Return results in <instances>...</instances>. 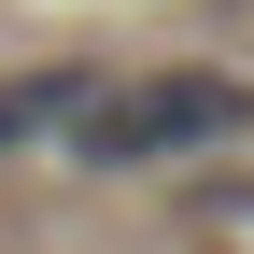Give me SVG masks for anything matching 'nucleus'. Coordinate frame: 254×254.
<instances>
[{
    "mask_svg": "<svg viewBox=\"0 0 254 254\" xmlns=\"http://www.w3.org/2000/svg\"><path fill=\"white\" fill-rule=\"evenodd\" d=\"M254 127V85L240 71H127L71 113V155L85 170H170V155H212Z\"/></svg>",
    "mask_w": 254,
    "mask_h": 254,
    "instance_id": "obj_1",
    "label": "nucleus"
},
{
    "mask_svg": "<svg viewBox=\"0 0 254 254\" xmlns=\"http://www.w3.org/2000/svg\"><path fill=\"white\" fill-rule=\"evenodd\" d=\"M85 99H99V71H14V85H0V155H14V141H57Z\"/></svg>",
    "mask_w": 254,
    "mask_h": 254,
    "instance_id": "obj_2",
    "label": "nucleus"
}]
</instances>
